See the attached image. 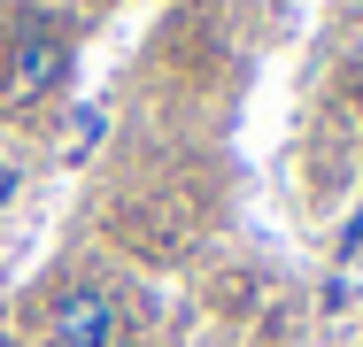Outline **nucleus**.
I'll return each instance as SVG.
<instances>
[{
    "mask_svg": "<svg viewBox=\"0 0 363 347\" xmlns=\"http://www.w3.org/2000/svg\"><path fill=\"white\" fill-rule=\"evenodd\" d=\"M0 347H23V340H16V332H8V324H0Z\"/></svg>",
    "mask_w": 363,
    "mask_h": 347,
    "instance_id": "4",
    "label": "nucleus"
},
{
    "mask_svg": "<svg viewBox=\"0 0 363 347\" xmlns=\"http://www.w3.org/2000/svg\"><path fill=\"white\" fill-rule=\"evenodd\" d=\"M356 247H363V208H356V224L340 232V255H356Z\"/></svg>",
    "mask_w": 363,
    "mask_h": 347,
    "instance_id": "3",
    "label": "nucleus"
},
{
    "mask_svg": "<svg viewBox=\"0 0 363 347\" xmlns=\"http://www.w3.org/2000/svg\"><path fill=\"white\" fill-rule=\"evenodd\" d=\"M70 69H77L70 31H55V23H16V39L0 47V108H39V101H55V93L70 85Z\"/></svg>",
    "mask_w": 363,
    "mask_h": 347,
    "instance_id": "1",
    "label": "nucleus"
},
{
    "mask_svg": "<svg viewBox=\"0 0 363 347\" xmlns=\"http://www.w3.org/2000/svg\"><path fill=\"white\" fill-rule=\"evenodd\" d=\"M47 340L55 347H124V309L101 278H62L47 293Z\"/></svg>",
    "mask_w": 363,
    "mask_h": 347,
    "instance_id": "2",
    "label": "nucleus"
}]
</instances>
